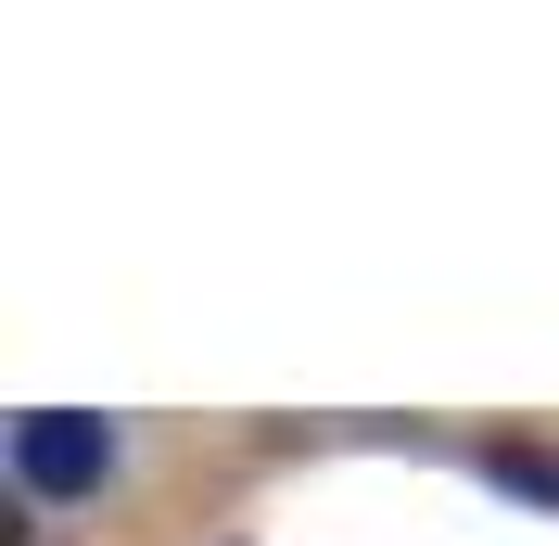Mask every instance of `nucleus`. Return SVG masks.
<instances>
[{
	"label": "nucleus",
	"mask_w": 559,
	"mask_h": 546,
	"mask_svg": "<svg viewBox=\"0 0 559 546\" xmlns=\"http://www.w3.org/2000/svg\"><path fill=\"white\" fill-rule=\"evenodd\" d=\"M13 483H26V496H51V509H64V496H103L115 483V432L103 419H13Z\"/></svg>",
	"instance_id": "obj_1"
}]
</instances>
